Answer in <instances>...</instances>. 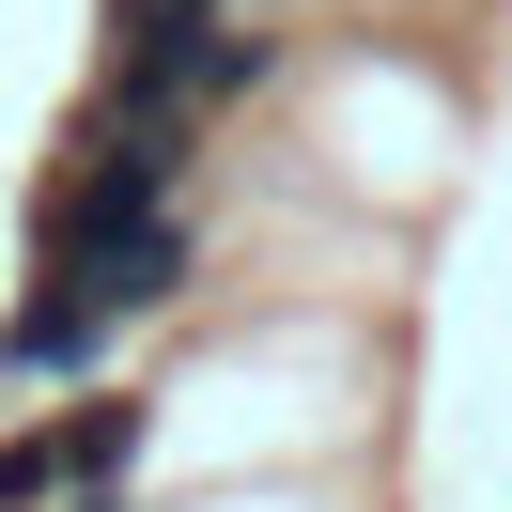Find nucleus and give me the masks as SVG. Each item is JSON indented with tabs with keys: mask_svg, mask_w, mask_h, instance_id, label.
<instances>
[{
	"mask_svg": "<svg viewBox=\"0 0 512 512\" xmlns=\"http://www.w3.org/2000/svg\"><path fill=\"white\" fill-rule=\"evenodd\" d=\"M140 466V404H63L0 435V512H63V497H125Z\"/></svg>",
	"mask_w": 512,
	"mask_h": 512,
	"instance_id": "nucleus-1",
	"label": "nucleus"
}]
</instances>
